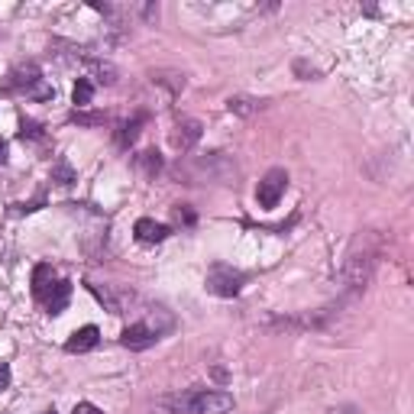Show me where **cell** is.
<instances>
[{
  "label": "cell",
  "mask_w": 414,
  "mask_h": 414,
  "mask_svg": "<svg viewBox=\"0 0 414 414\" xmlns=\"http://www.w3.org/2000/svg\"><path fill=\"white\" fill-rule=\"evenodd\" d=\"M20 136H23V140H43V127H39V123H33V120H23V123H20Z\"/></svg>",
  "instance_id": "obj_21"
},
{
  "label": "cell",
  "mask_w": 414,
  "mask_h": 414,
  "mask_svg": "<svg viewBox=\"0 0 414 414\" xmlns=\"http://www.w3.org/2000/svg\"><path fill=\"white\" fill-rule=\"evenodd\" d=\"M0 165H7V140H0Z\"/></svg>",
  "instance_id": "obj_25"
},
{
  "label": "cell",
  "mask_w": 414,
  "mask_h": 414,
  "mask_svg": "<svg viewBox=\"0 0 414 414\" xmlns=\"http://www.w3.org/2000/svg\"><path fill=\"white\" fill-rule=\"evenodd\" d=\"M172 414H227L233 408V395L211 392V388H188L169 398Z\"/></svg>",
  "instance_id": "obj_2"
},
{
  "label": "cell",
  "mask_w": 414,
  "mask_h": 414,
  "mask_svg": "<svg viewBox=\"0 0 414 414\" xmlns=\"http://www.w3.org/2000/svg\"><path fill=\"white\" fill-rule=\"evenodd\" d=\"M146 113H136L133 120H127V123H123V127L117 130V149H130L136 143V136H140V130L146 127Z\"/></svg>",
  "instance_id": "obj_12"
},
{
  "label": "cell",
  "mask_w": 414,
  "mask_h": 414,
  "mask_svg": "<svg viewBox=\"0 0 414 414\" xmlns=\"http://www.w3.org/2000/svg\"><path fill=\"white\" fill-rule=\"evenodd\" d=\"M169 140L178 152H188V149H195V143L201 140V123H197V120H182V123H175Z\"/></svg>",
  "instance_id": "obj_8"
},
{
  "label": "cell",
  "mask_w": 414,
  "mask_h": 414,
  "mask_svg": "<svg viewBox=\"0 0 414 414\" xmlns=\"http://www.w3.org/2000/svg\"><path fill=\"white\" fill-rule=\"evenodd\" d=\"M288 188V172L285 169H272L266 172V178L259 182V188H256V201H259V207H275V204L281 201V195H285Z\"/></svg>",
  "instance_id": "obj_6"
},
{
  "label": "cell",
  "mask_w": 414,
  "mask_h": 414,
  "mask_svg": "<svg viewBox=\"0 0 414 414\" xmlns=\"http://www.w3.org/2000/svg\"><path fill=\"white\" fill-rule=\"evenodd\" d=\"M43 414H56V408H49V411H43Z\"/></svg>",
  "instance_id": "obj_27"
},
{
  "label": "cell",
  "mask_w": 414,
  "mask_h": 414,
  "mask_svg": "<svg viewBox=\"0 0 414 414\" xmlns=\"http://www.w3.org/2000/svg\"><path fill=\"white\" fill-rule=\"evenodd\" d=\"M68 301H71V285H68V281H56V285L46 291V298H43V304H46L49 314H62V311L68 308Z\"/></svg>",
  "instance_id": "obj_10"
},
{
  "label": "cell",
  "mask_w": 414,
  "mask_h": 414,
  "mask_svg": "<svg viewBox=\"0 0 414 414\" xmlns=\"http://www.w3.org/2000/svg\"><path fill=\"white\" fill-rule=\"evenodd\" d=\"M178 220H185V224H195V214H191V211H182V207H178Z\"/></svg>",
  "instance_id": "obj_24"
},
{
  "label": "cell",
  "mask_w": 414,
  "mask_h": 414,
  "mask_svg": "<svg viewBox=\"0 0 414 414\" xmlns=\"http://www.w3.org/2000/svg\"><path fill=\"white\" fill-rule=\"evenodd\" d=\"M81 62H85V68L91 71L94 78H98L100 85H113V81H117V68H113L110 62H104V58H94V56H85L81 58Z\"/></svg>",
  "instance_id": "obj_13"
},
{
  "label": "cell",
  "mask_w": 414,
  "mask_h": 414,
  "mask_svg": "<svg viewBox=\"0 0 414 414\" xmlns=\"http://www.w3.org/2000/svg\"><path fill=\"white\" fill-rule=\"evenodd\" d=\"M227 110L237 113V117H253V113L259 110V100H253V98H230V100H227Z\"/></svg>",
  "instance_id": "obj_17"
},
{
  "label": "cell",
  "mask_w": 414,
  "mask_h": 414,
  "mask_svg": "<svg viewBox=\"0 0 414 414\" xmlns=\"http://www.w3.org/2000/svg\"><path fill=\"white\" fill-rule=\"evenodd\" d=\"M185 172V178H191V185H204V182H227V178L237 172V165H233L230 159H224V152H214L207 155V159L195 162V165H185V169H178V175Z\"/></svg>",
  "instance_id": "obj_4"
},
{
  "label": "cell",
  "mask_w": 414,
  "mask_h": 414,
  "mask_svg": "<svg viewBox=\"0 0 414 414\" xmlns=\"http://www.w3.org/2000/svg\"><path fill=\"white\" fill-rule=\"evenodd\" d=\"M71 120H75V123H81V127H100V123H104V113H81V110H75V113H71Z\"/></svg>",
  "instance_id": "obj_20"
},
{
  "label": "cell",
  "mask_w": 414,
  "mask_h": 414,
  "mask_svg": "<svg viewBox=\"0 0 414 414\" xmlns=\"http://www.w3.org/2000/svg\"><path fill=\"white\" fill-rule=\"evenodd\" d=\"M133 233H136V239H140V243H162V239L169 237L172 230L165 224H155V220L143 217V220H136Z\"/></svg>",
  "instance_id": "obj_11"
},
{
  "label": "cell",
  "mask_w": 414,
  "mask_h": 414,
  "mask_svg": "<svg viewBox=\"0 0 414 414\" xmlns=\"http://www.w3.org/2000/svg\"><path fill=\"white\" fill-rule=\"evenodd\" d=\"M152 81H159V85H169L172 94H178L185 88V75H169V71H152Z\"/></svg>",
  "instance_id": "obj_19"
},
{
  "label": "cell",
  "mask_w": 414,
  "mask_h": 414,
  "mask_svg": "<svg viewBox=\"0 0 414 414\" xmlns=\"http://www.w3.org/2000/svg\"><path fill=\"white\" fill-rule=\"evenodd\" d=\"M7 85H10V91H20V94H26V98H33V100H52V98H56V91L46 85V78H43V71H39V65H36V62L16 65V68L10 71Z\"/></svg>",
  "instance_id": "obj_3"
},
{
  "label": "cell",
  "mask_w": 414,
  "mask_h": 414,
  "mask_svg": "<svg viewBox=\"0 0 414 414\" xmlns=\"http://www.w3.org/2000/svg\"><path fill=\"white\" fill-rule=\"evenodd\" d=\"M7 385H10V366L0 363V392H7Z\"/></svg>",
  "instance_id": "obj_23"
},
{
  "label": "cell",
  "mask_w": 414,
  "mask_h": 414,
  "mask_svg": "<svg viewBox=\"0 0 414 414\" xmlns=\"http://www.w3.org/2000/svg\"><path fill=\"white\" fill-rule=\"evenodd\" d=\"M91 98H94V81H91V78H78V81H75V91H71V100L78 104V110L91 104Z\"/></svg>",
  "instance_id": "obj_15"
},
{
  "label": "cell",
  "mask_w": 414,
  "mask_h": 414,
  "mask_svg": "<svg viewBox=\"0 0 414 414\" xmlns=\"http://www.w3.org/2000/svg\"><path fill=\"white\" fill-rule=\"evenodd\" d=\"M52 182H58L62 188H71V185L78 182V175H75V169H71L68 162L58 159V162H56V169H52Z\"/></svg>",
  "instance_id": "obj_18"
},
{
  "label": "cell",
  "mask_w": 414,
  "mask_h": 414,
  "mask_svg": "<svg viewBox=\"0 0 414 414\" xmlns=\"http://www.w3.org/2000/svg\"><path fill=\"white\" fill-rule=\"evenodd\" d=\"M239 288H243V272H237L233 266H224V262L211 266V272H207V291H214L220 298H237Z\"/></svg>",
  "instance_id": "obj_5"
},
{
  "label": "cell",
  "mask_w": 414,
  "mask_h": 414,
  "mask_svg": "<svg viewBox=\"0 0 414 414\" xmlns=\"http://www.w3.org/2000/svg\"><path fill=\"white\" fill-rule=\"evenodd\" d=\"M376 256H379V249H376V239H372V233H363V237H356V243H353L350 256H346V266H343V281L353 288V291H363V288L369 285L372 269H376Z\"/></svg>",
  "instance_id": "obj_1"
},
{
  "label": "cell",
  "mask_w": 414,
  "mask_h": 414,
  "mask_svg": "<svg viewBox=\"0 0 414 414\" xmlns=\"http://www.w3.org/2000/svg\"><path fill=\"white\" fill-rule=\"evenodd\" d=\"M136 165L143 169V175H149V178H155V172L162 169V155L155 152V149H146L143 155H136Z\"/></svg>",
  "instance_id": "obj_16"
},
{
  "label": "cell",
  "mask_w": 414,
  "mask_h": 414,
  "mask_svg": "<svg viewBox=\"0 0 414 414\" xmlns=\"http://www.w3.org/2000/svg\"><path fill=\"white\" fill-rule=\"evenodd\" d=\"M98 340H100V330L94 327V324H88V327H81V330L71 333L68 343H65V350H68V353H88V350L98 346Z\"/></svg>",
  "instance_id": "obj_9"
},
{
  "label": "cell",
  "mask_w": 414,
  "mask_h": 414,
  "mask_svg": "<svg viewBox=\"0 0 414 414\" xmlns=\"http://www.w3.org/2000/svg\"><path fill=\"white\" fill-rule=\"evenodd\" d=\"M71 414H104V411H100V408H94L91 401H81V405H75V411H71Z\"/></svg>",
  "instance_id": "obj_22"
},
{
  "label": "cell",
  "mask_w": 414,
  "mask_h": 414,
  "mask_svg": "<svg viewBox=\"0 0 414 414\" xmlns=\"http://www.w3.org/2000/svg\"><path fill=\"white\" fill-rule=\"evenodd\" d=\"M56 285V272H52V266H36L33 269V295L39 298V301H43L46 298V291H49V288Z\"/></svg>",
  "instance_id": "obj_14"
},
{
  "label": "cell",
  "mask_w": 414,
  "mask_h": 414,
  "mask_svg": "<svg viewBox=\"0 0 414 414\" xmlns=\"http://www.w3.org/2000/svg\"><path fill=\"white\" fill-rule=\"evenodd\" d=\"M155 340H159V337H155V333H152V330H149L143 321H140V324H130V327L123 330V333H120V343L127 346V350H136V353H140V350H149V346H152Z\"/></svg>",
  "instance_id": "obj_7"
},
{
  "label": "cell",
  "mask_w": 414,
  "mask_h": 414,
  "mask_svg": "<svg viewBox=\"0 0 414 414\" xmlns=\"http://www.w3.org/2000/svg\"><path fill=\"white\" fill-rule=\"evenodd\" d=\"M330 414H353V411H330Z\"/></svg>",
  "instance_id": "obj_26"
}]
</instances>
